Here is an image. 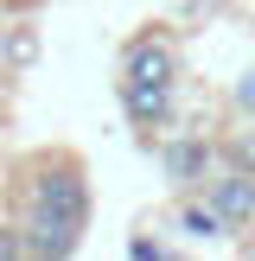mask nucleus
Returning <instances> with one entry per match:
<instances>
[{
  "instance_id": "7",
  "label": "nucleus",
  "mask_w": 255,
  "mask_h": 261,
  "mask_svg": "<svg viewBox=\"0 0 255 261\" xmlns=\"http://www.w3.org/2000/svg\"><path fill=\"white\" fill-rule=\"evenodd\" d=\"M230 102H236V115H242V121H255V64L236 76V83H230Z\"/></svg>"
},
{
  "instance_id": "9",
  "label": "nucleus",
  "mask_w": 255,
  "mask_h": 261,
  "mask_svg": "<svg viewBox=\"0 0 255 261\" xmlns=\"http://www.w3.org/2000/svg\"><path fill=\"white\" fill-rule=\"evenodd\" d=\"M13 255H26V236H19V223H0V261H13Z\"/></svg>"
},
{
  "instance_id": "3",
  "label": "nucleus",
  "mask_w": 255,
  "mask_h": 261,
  "mask_svg": "<svg viewBox=\"0 0 255 261\" xmlns=\"http://www.w3.org/2000/svg\"><path fill=\"white\" fill-rule=\"evenodd\" d=\"M198 191L211 198V211L230 223V236L255 229V172H249V166H230V160H223V166H217V172L204 178Z\"/></svg>"
},
{
  "instance_id": "2",
  "label": "nucleus",
  "mask_w": 255,
  "mask_h": 261,
  "mask_svg": "<svg viewBox=\"0 0 255 261\" xmlns=\"http://www.w3.org/2000/svg\"><path fill=\"white\" fill-rule=\"evenodd\" d=\"M217 166H223V147L204 140V134H166L160 140V172H166L172 191H198Z\"/></svg>"
},
{
  "instance_id": "5",
  "label": "nucleus",
  "mask_w": 255,
  "mask_h": 261,
  "mask_svg": "<svg viewBox=\"0 0 255 261\" xmlns=\"http://www.w3.org/2000/svg\"><path fill=\"white\" fill-rule=\"evenodd\" d=\"M115 96H121V115L140 127V134H153V127L172 121V102H178V83H115Z\"/></svg>"
},
{
  "instance_id": "6",
  "label": "nucleus",
  "mask_w": 255,
  "mask_h": 261,
  "mask_svg": "<svg viewBox=\"0 0 255 261\" xmlns=\"http://www.w3.org/2000/svg\"><path fill=\"white\" fill-rule=\"evenodd\" d=\"M172 229H178V236H191V242H217V236H230V223L211 211V198H204V191H178Z\"/></svg>"
},
{
  "instance_id": "4",
  "label": "nucleus",
  "mask_w": 255,
  "mask_h": 261,
  "mask_svg": "<svg viewBox=\"0 0 255 261\" xmlns=\"http://www.w3.org/2000/svg\"><path fill=\"white\" fill-rule=\"evenodd\" d=\"M115 83H178V51L166 32H140L121 45V70Z\"/></svg>"
},
{
  "instance_id": "1",
  "label": "nucleus",
  "mask_w": 255,
  "mask_h": 261,
  "mask_svg": "<svg viewBox=\"0 0 255 261\" xmlns=\"http://www.w3.org/2000/svg\"><path fill=\"white\" fill-rule=\"evenodd\" d=\"M13 223H19L32 261L76 255L83 249V229H89V172H83V160L64 153V147L19 160V204H13Z\"/></svg>"
},
{
  "instance_id": "11",
  "label": "nucleus",
  "mask_w": 255,
  "mask_h": 261,
  "mask_svg": "<svg viewBox=\"0 0 255 261\" xmlns=\"http://www.w3.org/2000/svg\"><path fill=\"white\" fill-rule=\"evenodd\" d=\"M7 58H13V64H26V58H32V32H19V38H7Z\"/></svg>"
},
{
  "instance_id": "10",
  "label": "nucleus",
  "mask_w": 255,
  "mask_h": 261,
  "mask_svg": "<svg viewBox=\"0 0 255 261\" xmlns=\"http://www.w3.org/2000/svg\"><path fill=\"white\" fill-rule=\"evenodd\" d=\"M128 255H134V261H160V255H166V242H153V236H134V242H128Z\"/></svg>"
},
{
  "instance_id": "8",
  "label": "nucleus",
  "mask_w": 255,
  "mask_h": 261,
  "mask_svg": "<svg viewBox=\"0 0 255 261\" xmlns=\"http://www.w3.org/2000/svg\"><path fill=\"white\" fill-rule=\"evenodd\" d=\"M223 160H230V166H249V172H255V134H236V140L223 147Z\"/></svg>"
}]
</instances>
